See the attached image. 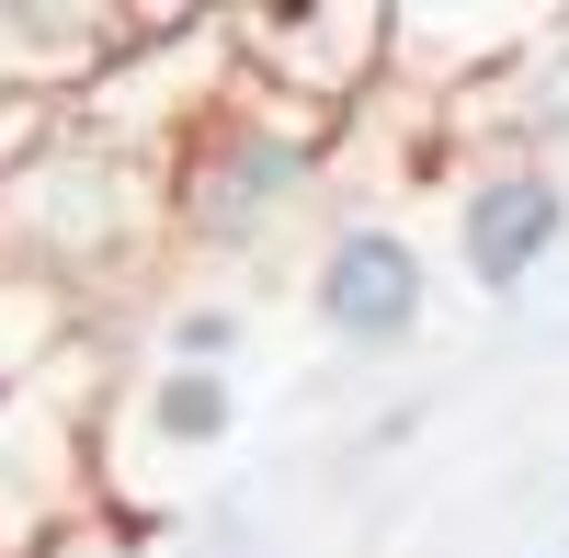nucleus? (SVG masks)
<instances>
[{
	"label": "nucleus",
	"mask_w": 569,
	"mask_h": 558,
	"mask_svg": "<svg viewBox=\"0 0 569 558\" xmlns=\"http://www.w3.org/2000/svg\"><path fill=\"white\" fill-rule=\"evenodd\" d=\"M240 34V80L262 103L308 114L330 137H353L376 103H388V58H399V12L376 0H308V12H228Z\"/></svg>",
	"instance_id": "nucleus-3"
},
{
	"label": "nucleus",
	"mask_w": 569,
	"mask_h": 558,
	"mask_svg": "<svg viewBox=\"0 0 569 558\" xmlns=\"http://www.w3.org/2000/svg\"><path fill=\"white\" fill-rule=\"evenodd\" d=\"M330 171H342V137L308 126V114H284V103H262V91L240 80V91H228V103L171 149V240H182V251H217V262L273 251L284 228L319 206Z\"/></svg>",
	"instance_id": "nucleus-2"
},
{
	"label": "nucleus",
	"mask_w": 569,
	"mask_h": 558,
	"mask_svg": "<svg viewBox=\"0 0 569 558\" xmlns=\"http://www.w3.org/2000/svg\"><path fill=\"white\" fill-rule=\"evenodd\" d=\"M91 319H103L91 297H69L58 273H34L23 251H0V410H12V399H34L46 377H58V365H69V342L91 331Z\"/></svg>",
	"instance_id": "nucleus-7"
},
{
	"label": "nucleus",
	"mask_w": 569,
	"mask_h": 558,
	"mask_svg": "<svg viewBox=\"0 0 569 558\" xmlns=\"http://www.w3.org/2000/svg\"><path fill=\"white\" fill-rule=\"evenodd\" d=\"M445 137H467V160H558V137H569V12H547V34Z\"/></svg>",
	"instance_id": "nucleus-6"
},
{
	"label": "nucleus",
	"mask_w": 569,
	"mask_h": 558,
	"mask_svg": "<svg viewBox=\"0 0 569 558\" xmlns=\"http://www.w3.org/2000/svg\"><path fill=\"white\" fill-rule=\"evenodd\" d=\"M308 319L342 353H399L433 319V251L399 217H330V240L308 251Z\"/></svg>",
	"instance_id": "nucleus-4"
},
{
	"label": "nucleus",
	"mask_w": 569,
	"mask_h": 558,
	"mask_svg": "<svg viewBox=\"0 0 569 558\" xmlns=\"http://www.w3.org/2000/svg\"><path fill=\"white\" fill-rule=\"evenodd\" d=\"M569 251V171L558 160H467L456 182V273L479 297H525Z\"/></svg>",
	"instance_id": "nucleus-5"
},
{
	"label": "nucleus",
	"mask_w": 569,
	"mask_h": 558,
	"mask_svg": "<svg viewBox=\"0 0 569 558\" xmlns=\"http://www.w3.org/2000/svg\"><path fill=\"white\" fill-rule=\"evenodd\" d=\"M126 410L149 422V445L160 456H217L228 434H240V377L228 365H137V388H126Z\"/></svg>",
	"instance_id": "nucleus-8"
},
{
	"label": "nucleus",
	"mask_w": 569,
	"mask_h": 558,
	"mask_svg": "<svg viewBox=\"0 0 569 558\" xmlns=\"http://www.w3.org/2000/svg\"><path fill=\"white\" fill-rule=\"evenodd\" d=\"M421 422H433V399H388V410H376V422L353 434V468H376V456H399Z\"/></svg>",
	"instance_id": "nucleus-10"
},
{
	"label": "nucleus",
	"mask_w": 569,
	"mask_h": 558,
	"mask_svg": "<svg viewBox=\"0 0 569 558\" xmlns=\"http://www.w3.org/2000/svg\"><path fill=\"white\" fill-rule=\"evenodd\" d=\"M0 251H23L34 273H58L69 297H126L171 240V160L160 149H126L103 126H58L46 149L0 182Z\"/></svg>",
	"instance_id": "nucleus-1"
},
{
	"label": "nucleus",
	"mask_w": 569,
	"mask_h": 558,
	"mask_svg": "<svg viewBox=\"0 0 569 558\" xmlns=\"http://www.w3.org/2000/svg\"><path fill=\"white\" fill-rule=\"evenodd\" d=\"M251 342V308L240 297H182V308H160V365H228Z\"/></svg>",
	"instance_id": "nucleus-9"
},
{
	"label": "nucleus",
	"mask_w": 569,
	"mask_h": 558,
	"mask_svg": "<svg viewBox=\"0 0 569 558\" xmlns=\"http://www.w3.org/2000/svg\"><path fill=\"white\" fill-rule=\"evenodd\" d=\"M558 558H569V536H558Z\"/></svg>",
	"instance_id": "nucleus-11"
}]
</instances>
